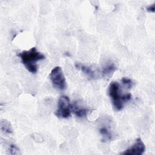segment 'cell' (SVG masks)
I'll return each mask as SVG.
<instances>
[{"instance_id": "52a82bcc", "label": "cell", "mask_w": 155, "mask_h": 155, "mask_svg": "<svg viewBox=\"0 0 155 155\" xmlns=\"http://www.w3.org/2000/svg\"><path fill=\"white\" fill-rule=\"evenodd\" d=\"M75 66L91 79H95L97 78L96 73L91 67L83 65L81 63H76Z\"/></svg>"}, {"instance_id": "8992f818", "label": "cell", "mask_w": 155, "mask_h": 155, "mask_svg": "<svg viewBox=\"0 0 155 155\" xmlns=\"http://www.w3.org/2000/svg\"><path fill=\"white\" fill-rule=\"evenodd\" d=\"M71 111L78 117H85L88 113L90 110L85 107H83L78 101H74L71 107Z\"/></svg>"}, {"instance_id": "4fadbf2b", "label": "cell", "mask_w": 155, "mask_h": 155, "mask_svg": "<svg viewBox=\"0 0 155 155\" xmlns=\"http://www.w3.org/2000/svg\"><path fill=\"white\" fill-rule=\"evenodd\" d=\"M147 11L150 13H154L155 12V3H153L147 7Z\"/></svg>"}, {"instance_id": "277c9868", "label": "cell", "mask_w": 155, "mask_h": 155, "mask_svg": "<svg viewBox=\"0 0 155 155\" xmlns=\"http://www.w3.org/2000/svg\"><path fill=\"white\" fill-rule=\"evenodd\" d=\"M71 105L70 99L67 96H61L58 102V108L56 110L55 115L62 119L68 118L71 116Z\"/></svg>"}, {"instance_id": "6da1fadb", "label": "cell", "mask_w": 155, "mask_h": 155, "mask_svg": "<svg viewBox=\"0 0 155 155\" xmlns=\"http://www.w3.org/2000/svg\"><path fill=\"white\" fill-rule=\"evenodd\" d=\"M17 55L20 58L25 68L31 73H36L38 71L37 62L45 58V56L38 51L36 47H32L29 50L22 51Z\"/></svg>"}, {"instance_id": "7a4b0ae2", "label": "cell", "mask_w": 155, "mask_h": 155, "mask_svg": "<svg viewBox=\"0 0 155 155\" xmlns=\"http://www.w3.org/2000/svg\"><path fill=\"white\" fill-rule=\"evenodd\" d=\"M108 94L111 98L113 107L116 111H120L124 108V104L131 100L132 97L130 93L121 94L120 85L117 82H112L109 85Z\"/></svg>"}, {"instance_id": "30bf717a", "label": "cell", "mask_w": 155, "mask_h": 155, "mask_svg": "<svg viewBox=\"0 0 155 155\" xmlns=\"http://www.w3.org/2000/svg\"><path fill=\"white\" fill-rule=\"evenodd\" d=\"M99 133L102 136V139L104 140H110L111 139V133L110 130L106 127H102L99 129Z\"/></svg>"}, {"instance_id": "3957f363", "label": "cell", "mask_w": 155, "mask_h": 155, "mask_svg": "<svg viewBox=\"0 0 155 155\" xmlns=\"http://www.w3.org/2000/svg\"><path fill=\"white\" fill-rule=\"evenodd\" d=\"M50 81L53 86L60 90H64L67 87V82L63 71L61 67H54L49 74Z\"/></svg>"}, {"instance_id": "9c48e42d", "label": "cell", "mask_w": 155, "mask_h": 155, "mask_svg": "<svg viewBox=\"0 0 155 155\" xmlns=\"http://www.w3.org/2000/svg\"><path fill=\"white\" fill-rule=\"evenodd\" d=\"M1 130L5 134H10L13 132L11 124L5 119H2L1 121Z\"/></svg>"}, {"instance_id": "5b68a950", "label": "cell", "mask_w": 155, "mask_h": 155, "mask_svg": "<svg viewBox=\"0 0 155 155\" xmlns=\"http://www.w3.org/2000/svg\"><path fill=\"white\" fill-rule=\"evenodd\" d=\"M145 151V145L140 138H137L135 142L128 149L121 153L124 155H141Z\"/></svg>"}, {"instance_id": "ba28073f", "label": "cell", "mask_w": 155, "mask_h": 155, "mask_svg": "<svg viewBox=\"0 0 155 155\" xmlns=\"http://www.w3.org/2000/svg\"><path fill=\"white\" fill-rule=\"evenodd\" d=\"M116 70L117 67L115 65L114 63L110 62L105 64V65L102 67L101 73L103 77L110 78L116 71Z\"/></svg>"}, {"instance_id": "7c38bea8", "label": "cell", "mask_w": 155, "mask_h": 155, "mask_svg": "<svg viewBox=\"0 0 155 155\" xmlns=\"http://www.w3.org/2000/svg\"><path fill=\"white\" fill-rule=\"evenodd\" d=\"M121 81L128 88H131L133 85V82L132 80L130 79V78L124 77L122 78Z\"/></svg>"}, {"instance_id": "8fae6325", "label": "cell", "mask_w": 155, "mask_h": 155, "mask_svg": "<svg viewBox=\"0 0 155 155\" xmlns=\"http://www.w3.org/2000/svg\"><path fill=\"white\" fill-rule=\"evenodd\" d=\"M8 153L10 154H20V151L19 149L18 148V147L13 143H11L9 145L8 148Z\"/></svg>"}]
</instances>
